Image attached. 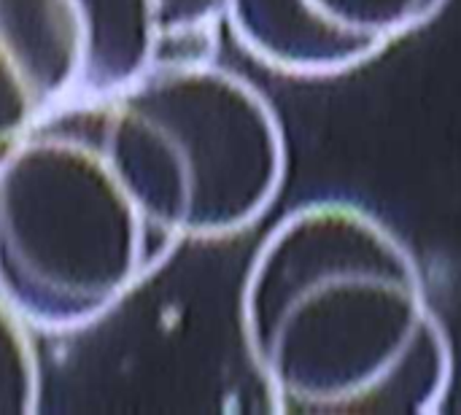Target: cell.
<instances>
[{
  "mask_svg": "<svg viewBox=\"0 0 461 415\" xmlns=\"http://www.w3.org/2000/svg\"><path fill=\"white\" fill-rule=\"evenodd\" d=\"M54 111L57 105L32 54L0 5V165Z\"/></svg>",
  "mask_w": 461,
  "mask_h": 415,
  "instance_id": "6",
  "label": "cell"
},
{
  "mask_svg": "<svg viewBox=\"0 0 461 415\" xmlns=\"http://www.w3.org/2000/svg\"><path fill=\"white\" fill-rule=\"evenodd\" d=\"M111 100L151 208L181 246L240 235L273 208L289 151L251 81L203 59L159 70Z\"/></svg>",
  "mask_w": 461,
  "mask_h": 415,
  "instance_id": "3",
  "label": "cell"
},
{
  "mask_svg": "<svg viewBox=\"0 0 461 415\" xmlns=\"http://www.w3.org/2000/svg\"><path fill=\"white\" fill-rule=\"evenodd\" d=\"M181 243L157 219L111 97L41 119L0 165V297L38 332H78Z\"/></svg>",
  "mask_w": 461,
  "mask_h": 415,
  "instance_id": "2",
  "label": "cell"
},
{
  "mask_svg": "<svg viewBox=\"0 0 461 415\" xmlns=\"http://www.w3.org/2000/svg\"><path fill=\"white\" fill-rule=\"evenodd\" d=\"M76 57V103L113 97L143 78L213 59L224 0H57Z\"/></svg>",
  "mask_w": 461,
  "mask_h": 415,
  "instance_id": "5",
  "label": "cell"
},
{
  "mask_svg": "<svg viewBox=\"0 0 461 415\" xmlns=\"http://www.w3.org/2000/svg\"><path fill=\"white\" fill-rule=\"evenodd\" d=\"M30 332L32 327L0 297V415L38 410L41 367Z\"/></svg>",
  "mask_w": 461,
  "mask_h": 415,
  "instance_id": "7",
  "label": "cell"
},
{
  "mask_svg": "<svg viewBox=\"0 0 461 415\" xmlns=\"http://www.w3.org/2000/svg\"><path fill=\"white\" fill-rule=\"evenodd\" d=\"M240 332L273 405L289 415H427L454 354L408 243L348 200L286 213L251 257Z\"/></svg>",
  "mask_w": 461,
  "mask_h": 415,
  "instance_id": "1",
  "label": "cell"
},
{
  "mask_svg": "<svg viewBox=\"0 0 461 415\" xmlns=\"http://www.w3.org/2000/svg\"><path fill=\"white\" fill-rule=\"evenodd\" d=\"M448 0H224V27L284 76L354 70L429 24Z\"/></svg>",
  "mask_w": 461,
  "mask_h": 415,
  "instance_id": "4",
  "label": "cell"
}]
</instances>
